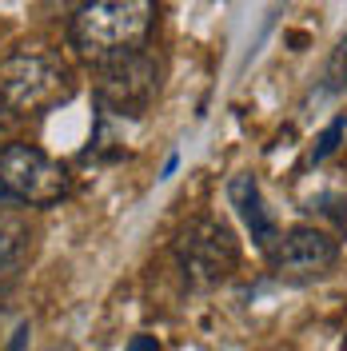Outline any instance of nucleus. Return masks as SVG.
Returning <instances> with one entry per match:
<instances>
[{"mask_svg":"<svg viewBox=\"0 0 347 351\" xmlns=\"http://www.w3.org/2000/svg\"><path fill=\"white\" fill-rule=\"evenodd\" d=\"M0 188L8 199H21L32 208H52L68 192V172L40 148L16 140V144L0 148Z\"/></svg>","mask_w":347,"mask_h":351,"instance_id":"3","label":"nucleus"},{"mask_svg":"<svg viewBox=\"0 0 347 351\" xmlns=\"http://www.w3.org/2000/svg\"><path fill=\"white\" fill-rule=\"evenodd\" d=\"M339 260L335 240L320 228H291L272 247V267L280 280H320Z\"/></svg>","mask_w":347,"mask_h":351,"instance_id":"6","label":"nucleus"},{"mask_svg":"<svg viewBox=\"0 0 347 351\" xmlns=\"http://www.w3.org/2000/svg\"><path fill=\"white\" fill-rule=\"evenodd\" d=\"M24 335H28V328H21V331H16V339H12V348H8V351H21V343H24Z\"/></svg>","mask_w":347,"mask_h":351,"instance_id":"13","label":"nucleus"},{"mask_svg":"<svg viewBox=\"0 0 347 351\" xmlns=\"http://www.w3.org/2000/svg\"><path fill=\"white\" fill-rule=\"evenodd\" d=\"M76 80L68 64L48 48H16L0 60V96L16 116H36L72 100Z\"/></svg>","mask_w":347,"mask_h":351,"instance_id":"2","label":"nucleus"},{"mask_svg":"<svg viewBox=\"0 0 347 351\" xmlns=\"http://www.w3.org/2000/svg\"><path fill=\"white\" fill-rule=\"evenodd\" d=\"M176 260H180L192 287H216L236 271L239 247L236 236L219 219H192L176 236Z\"/></svg>","mask_w":347,"mask_h":351,"instance_id":"4","label":"nucleus"},{"mask_svg":"<svg viewBox=\"0 0 347 351\" xmlns=\"http://www.w3.org/2000/svg\"><path fill=\"white\" fill-rule=\"evenodd\" d=\"M156 88H160V72L144 48L96 64V96L108 116H140L152 104Z\"/></svg>","mask_w":347,"mask_h":351,"instance_id":"5","label":"nucleus"},{"mask_svg":"<svg viewBox=\"0 0 347 351\" xmlns=\"http://www.w3.org/2000/svg\"><path fill=\"white\" fill-rule=\"evenodd\" d=\"M0 199H8V196H4V188H0Z\"/></svg>","mask_w":347,"mask_h":351,"instance_id":"14","label":"nucleus"},{"mask_svg":"<svg viewBox=\"0 0 347 351\" xmlns=\"http://www.w3.org/2000/svg\"><path fill=\"white\" fill-rule=\"evenodd\" d=\"M344 80H347V48H339L331 56V68H327V92H339Z\"/></svg>","mask_w":347,"mask_h":351,"instance_id":"11","label":"nucleus"},{"mask_svg":"<svg viewBox=\"0 0 347 351\" xmlns=\"http://www.w3.org/2000/svg\"><path fill=\"white\" fill-rule=\"evenodd\" d=\"M156 21V4L152 0H96L76 8L72 16V48L92 60L104 64L116 56L140 52Z\"/></svg>","mask_w":347,"mask_h":351,"instance_id":"1","label":"nucleus"},{"mask_svg":"<svg viewBox=\"0 0 347 351\" xmlns=\"http://www.w3.org/2000/svg\"><path fill=\"white\" fill-rule=\"evenodd\" d=\"M28 243L32 236H28L24 216H16L12 208H0V284L16 280V271L28 260Z\"/></svg>","mask_w":347,"mask_h":351,"instance_id":"8","label":"nucleus"},{"mask_svg":"<svg viewBox=\"0 0 347 351\" xmlns=\"http://www.w3.org/2000/svg\"><path fill=\"white\" fill-rule=\"evenodd\" d=\"M344 132H347V116H335V120H331V124L324 128V136L315 140V152H311V160H315V164H320V160H327V156L339 148Z\"/></svg>","mask_w":347,"mask_h":351,"instance_id":"9","label":"nucleus"},{"mask_svg":"<svg viewBox=\"0 0 347 351\" xmlns=\"http://www.w3.org/2000/svg\"><path fill=\"white\" fill-rule=\"evenodd\" d=\"M232 199H236V208L243 212L248 228H252V240L260 243L263 252H272V247L280 243V223L267 212L256 180H252V176H236V180H232Z\"/></svg>","mask_w":347,"mask_h":351,"instance_id":"7","label":"nucleus"},{"mask_svg":"<svg viewBox=\"0 0 347 351\" xmlns=\"http://www.w3.org/2000/svg\"><path fill=\"white\" fill-rule=\"evenodd\" d=\"M16 128H21V116L12 112V104L0 96V144L8 148V144H16Z\"/></svg>","mask_w":347,"mask_h":351,"instance_id":"10","label":"nucleus"},{"mask_svg":"<svg viewBox=\"0 0 347 351\" xmlns=\"http://www.w3.org/2000/svg\"><path fill=\"white\" fill-rule=\"evenodd\" d=\"M344 351H347V339H344Z\"/></svg>","mask_w":347,"mask_h":351,"instance_id":"15","label":"nucleus"},{"mask_svg":"<svg viewBox=\"0 0 347 351\" xmlns=\"http://www.w3.org/2000/svg\"><path fill=\"white\" fill-rule=\"evenodd\" d=\"M124 351H160V343H156L152 335H132Z\"/></svg>","mask_w":347,"mask_h":351,"instance_id":"12","label":"nucleus"}]
</instances>
